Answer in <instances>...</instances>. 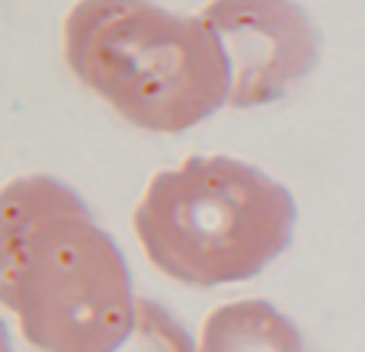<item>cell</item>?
<instances>
[{
  "mask_svg": "<svg viewBox=\"0 0 365 352\" xmlns=\"http://www.w3.org/2000/svg\"><path fill=\"white\" fill-rule=\"evenodd\" d=\"M0 301L38 352H115L138 311L119 244L45 173L16 176L0 195Z\"/></svg>",
  "mask_w": 365,
  "mask_h": 352,
  "instance_id": "obj_1",
  "label": "cell"
},
{
  "mask_svg": "<svg viewBox=\"0 0 365 352\" xmlns=\"http://www.w3.org/2000/svg\"><path fill=\"white\" fill-rule=\"evenodd\" d=\"M71 74L135 128L180 135L231 96V68L199 13L154 0H77L64 19Z\"/></svg>",
  "mask_w": 365,
  "mask_h": 352,
  "instance_id": "obj_2",
  "label": "cell"
},
{
  "mask_svg": "<svg viewBox=\"0 0 365 352\" xmlns=\"http://www.w3.org/2000/svg\"><path fill=\"white\" fill-rule=\"evenodd\" d=\"M132 227L154 269L212 289L259 276L292 244L295 199L247 160L192 154L148 182Z\"/></svg>",
  "mask_w": 365,
  "mask_h": 352,
  "instance_id": "obj_3",
  "label": "cell"
},
{
  "mask_svg": "<svg viewBox=\"0 0 365 352\" xmlns=\"http://www.w3.org/2000/svg\"><path fill=\"white\" fill-rule=\"evenodd\" d=\"M199 16L227 55L237 109L282 100L321 58L317 26L295 0H208Z\"/></svg>",
  "mask_w": 365,
  "mask_h": 352,
  "instance_id": "obj_4",
  "label": "cell"
},
{
  "mask_svg": "<svg viewBox=\"0 0 365 352\" xmlns=\"http://www.w3.org/2000/svg\"><path fill=\"white\" fill-rule=\"evenodd\" d=\"M199 352H308L302 330L263 298L218 304L202 323Z\"/></svg>",
  "mask_w": 365,
  "mask_h": 352,
  "instance_id": "obj_5",
  "label": "cell"
},
{
  "mask_svg": "<svg viewBox=\"0 0 365 352\" xmlns=\"http://www.w3.org/2000/svg\"><path fill=\"white\" fill-rule=\"evenodd\" d=\"M115 352H199V346H192V336L164 304L138 298L135 327Z\"/></svg>",
  "mask_w": 365,
  "mask_h": 352,
  "instance_id": "obj_6",
  "label": "cell"
}]
</instances>
